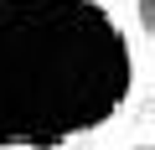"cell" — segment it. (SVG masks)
Segmentation results:
<instances>
[{"mask_svg":"<svg viewBox=\"0 0 155 150\" xmlns=\"http://www.w3.org/2000/svg\"><path fill=\"white\" fill-rule=\"evenodd\" d=\"M145 145H155L145 0H0V150Z\"/></svg>","mask_w":155,"mask_h":150,"instance_id":"6da1fadb","label":"cell"}]
</instances>
